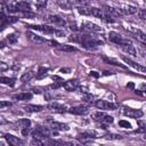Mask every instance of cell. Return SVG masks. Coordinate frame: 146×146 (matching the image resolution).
Returning <instances> with one entry per match:
<instances>
[{
    "mask_svg": "<svg viewBox=\"0 0 146 146\" xmlns=\"http://www.w3.org/2000/svg\"><path fill=\"white\" fill-rule=\"evenodd\" d=\"M68 40L81 43L82 47L86 48V49H94L97 46L103 43L102 40H98L96 36H90L88 34H72L68 38Z\"/></svg>",
    "mask_w": 146,
    "mask_h": 146,
    "instance_id": "1",
    "label": "cell"
},
{
    "mask_svg": "<svg viewBox=\"0 0 146 146\" xmlns=\"http://www.w3.org/2000/svg\"><path fill=\"white\" fill-rule=\"evenodd\" d=\"M108 39L110 41L119 44V46H127V44H131V41L128 39H124L121 34L116 33V32H110L108 34Z\"/></svg>",
    "mask_w": 146,
    "mask_h": 146,
    "instance_id": "2",
    "label": "cell"
},
{
    "mask_svg": "<svg viewBox=\"0 0 146 146\" xmlns=\"http://www.w3.org/2000/svg\"><path fill=\"white\" fill-rule=\"evenodd\" d=\"M92 119H94L95 121H97V122L106 123V124L112 123V122L114 121L113 116L107 115V114H106V113H104V112H96V113H94V114H92Z\"/></svg>",
    "mask_w": 146,
    "mask_h": 146,
    "instance_id": "3",
    "label": "cell"
},
{
    "mask_svg": "<svg viewBox=\"0 0 146 146\" xmlns=\"http://www.w3.org/2000/svg\"><path fill=\"white\" fill-rule=\"evenodd\" d=\"M44 22L47 23H51V24H55V25H58V26H65L66 25V21L57 15H48L47 17H44Z\"/></svg>",
    "mask_w": 146,
    "mask_h": 146,
    "instance_id": "4",
    "label": "cell"
},
{
    "mask_svg": "<svg viewBox=\"0 0 146 146\" xmlns=\"http://www.w3.org/2000/svg\"><path fill=\"white\" fill-rule=\"evenodd\" d=\"M123 114L125 116H129V117H133V119H139L144 115V112L140 111V110H133V108H130V107H123Z\"/></svg>",
    "mask_w": 146,
    "mask_h": 146,
    "instance_id": "5",
    "label": "cell"
},
{
    "mask_svg": "<svg viewBox=\"0 0 146 146\" xmlns=\"http://www.w3.org/2000/svg\"><path fill=\"white\" fill-rule=\"evenodd\" d=\"M95 106H96L97 108H99V110H115V108H116V105H115V104L110 103V102H107V100H103V99L96 100Z\"/></svg>",
    "mask_w": 146,
    "mask_h": 146,
    "instance_id": "6",
    "label": "cell"
},
{
    "mask_svg": "<svg viewBox=\"0 0 146 146\" xmlns=\"http://www.w3.org/2000/svg\"><path fill=\"white\" fill-rule=\"evenodd\" d=\"M122 59H123V62H124L125 64H128L129 66L133 67L135 70H137V71H139V72H141V73H145V72H146V68H145L143 65H140V64L133 62L132 59H130V58H128V57H125V56H122Z\"/></svg>",
    "mask_w": 146,
    "mask_h": 146,
    "instance_id": "7",
    "label": "cell"
},
{
    "mask_svg": "<svg viewBox=\"0 0 146 146\" xmlns=\"http://www.w3.org/2000/svg\"><path fill=\"white\" fill-rule=\"evenodd\" d=\"M29 27L36 31H41L42 33H46V34H54L55 32V27H51L49 25H30Z\"/></svg>",
    "mask_w": 146,
    "mask_h": 146,
    "instance_id": "8",
    "label": "cell"
},
{
    "mask_svg": "<svg viewBox=\"0 0 146 146\" xmlns=\"http://www.w3.org/2000/svg\"><path fill=\"white\" fill-rule=\"evenodd\" d=\"M117 11L120 14H124V15H132V14H136L138 11V9L133 6H129V5H123V6H120L117 8Z\"/></svg>",
    "mask_w": 146,
    "mask_h": 146,
    "instance_id": "9",
    "label": "cell"
},
{
    "mask_svg": "<svg viewBox=\"0 0 146 146\" xmlns=\"http://www.w3.org/2000/svg\"><path fill=\"white\" fill-rule=\"evenodd\" d=\"M68 112L72 114H76V115H87L90 112V110L87 106H74V107H71Z\"/></svg>",
    "mask_w": 146,
    "mask_h": 146,
    "instance_id": "10",
    "label": "cell"
},
{
    "mask_svg": "<svg viewBox=\"0 0 146 146\" xmlns=\"http://www.w3.org/2000/svg\"><path fill=\"white\" fill-rule=\"evenodd\" d=\"M63 87H64V89L67 90V91H74V90L79 87V80H76V79L67 80V81L63 82Z\"/></svg>",
    "mask_w": 146,
    "mask_h": 146,
    "instance_id": "11",
    "label": "cell"
},
{
    "mask_svg": "<svg viewBox=\"0 0 146 146\" xmlns=\"http://www.w3.org/2000/svg\"><path fill=\"white\" fill-rule=\"evenodd\" d=\"M26 36H27V38H29V40H30V41H32L33 43H38V44H40V43H44V42H46V40H44L42 36L38 35L36 33L30 32V31H27V32H26Z\"/></svg>",
    "mask_w": 146,
    "mask_h": 146,
    "instance_id": "12",
    "label": "cell"
},
{
    "mask_svg": "<svg viewBox=\"0 0 146 146\" xmlns=\"http://www.w3.org/2000/svg\"><path fill=\"white\" fill-rule=\"evenodd\" d=\"M48 108L55 113H65L67 111L66 106L62 105V104H58V103H50L48 105Z\"/></svg>",
    "mask_w": 146,
    "mask_h": 146,
    "instance_id": "13",
    "label": "cell"
},
{
    "mask_svg": "<svg viewBox=\"0 0 146 146\" xmlns=\"http://www.w3.org/2000/svg\"><path fill=\"white\" fill-rule=\"evenodd\" d=\"M5 139L7 140V143H8L9 145H13V146H18V145H22V144H23V141H22L18 137H15V136L9 135V133L5 135Z\"/></svg>",
    "mask_w": 146,
    "mask_h": 146,
    "instance_id": "14",
    "label": "cell"
},
{
    "mask_svg": "<svg viewBox=\"0 0 146 146\" xmlns=\"http://www.w3.org/2000/svg\"><path fill=\"white\" fill-rule=\"evenodd\" d=\"M82 30H88V31H94V32H102V27H99L97 24L90 23V22H84L82 24Z\"/></svg>",
    "mask_w": 146,
    "mask_h": 146,
    "instance_id": "15",
    "label": "cell"
},
{
    "mask_svg": "<svg viewBox=\"0 0 146 146\" xmlns=\"http://www.w3.org/2000/svg\"><path fill=\"white\" fill-rule=\"evenodd\" d=\"M76 138L80 139L82 143H87L89 139H91V138H96V137H95V133H94V132H91V131H86V132L79 133V135L76 136Z\"/></svg>",
    "mask_w": 146,
    "mask_h": 146,
    "instance_id": "16",
    "label": "cell"
},
{
    "mask_svg": "<svg viewBox=\"0 0 146 146\" xmlns=\"http://www.w3.org/2000/svg\"><path fill=\"white\" fill-rule=\"evenodd\" d=\"M89 11H90V15L99 18V19H103L104 18V15H105V11L100 8H96V7H92V8H89Z\"/></svg>",
    "mask_w": 146,
    "mask_h": 146,
    "instance_id": "17",
    "label": "cell"
},
{
    "mask_svg": "<svg viewBox=\"0 0 146 146\" xmlns=\"http://www.w3.org/2000/svg\"><path fill=\"white\" fill-rule=\"evenodd\" d=\"M56 48L60 51H64V52H74L76 51V48L73 47V46H68V44H62V43H57Z\"/></svg>",
    "mask_w": 146,
    "mask_h": 146,
    "instance_id": "18",
    "label": "cell"
},
{
    "mask_svg": "<svg viewBox=\"0 0 146 146\" xmlns=\"http://www.w3.org/2000/svg\"><path fill=\"white\" fill-rule=\"evenodd\" d=\"M32 94L31 92H19V94H16L13 96V98L15 100H29L32 98Z\"/></svg>",
    "mask_w": 146,
    "mask_h": 146,
    "instance_id": "19",
    "label": "cell"
},
{
    "mask_svg": "<svg viewBox=\"0 0 146 146\" xmlns=\"http://www.w3.org/2000/svg\"><path fill=\"white\" fill-rule=\"evenodd\" d=\"M50 125H51V128H54L55 130H65V131H67L68 129H70V127L67 125V124H65V123H60V122H56V121H50Z\"/></svg>",
    "mask_w": 146,
    "mask_h": 146,
    "instance_id": "20",
    "label": "cell"
},
{
    "mask_svg": "<svg viewBox=\"0 0 146 146\" xmlns=\"http://www.w3.org/2000/svg\"><path fill=\"white\" fill-rule=\"evenodd\" d=\"M17 10L19 11H30L31 10V6L27 3V1H21L16 5Z\"/></svg>",
    "mask_w": 146,
    "mask_h": 146,
    "instance_id": "21",
    "label": "cell"
},
{
    "mask_svg": "<svg viewBox=\"0 0 146 146\" xmlns=\"http://www.w3.org/2000/svg\"><path fill=\"white\" fill-rule=\"evenodd\" d=\"M44 107L41 105H25L24 110L27 112H41Z\"/></svg>",
    "mask_w": 146,
    "mask_h": 146,
    "instance_id": "22",
    "label": "cell"
},
{
    "mask_svg": "<svg viewBox=\"0 0 146 146\" xmlns=\"http://www.w3.org/2000/svg\"><path fill=\"white\" fill-rule=\"evenodd\" d=\"M33 76H34V72H33V71H27V72L23 73V75L21 76V82L26 83V82H29Z\"/></svg>",
    "mask_w": 146,
    "mask_h": 146,
    "instance_id": "23",
    "label": "cell"
},
{
    "mask_svg": "<svg viewBox=\"0 0 146 146\" xmlns=\"http://www.w3.org/2000/svg\"><path fill=\"white\" fill-rule=\"evenodd\" d=\"M123 50L128 54V55H131V56H137V50L136 48L132 46V44H127V46H122Z\"/></svg>",
    "mask_w": 146,
    "mask_h": 146,
    "instance_id": "24",
    "label": "cell"
},
{
    "mask_svg": "<svg viewBox=\"0 0 146 146\" xmlns=\"http://www.w3.org/2000/svg\"><path fill=\"white\" fill-rule=\"evenodd\" d=\"M104 10H105L107 14H110L112 17H117V16L120 15V13L117 11V9H115V8H113V7L105 6V7H104Z\"/></svg>",
    "mask_w": 146,
    "mask_h": 146,
    "instance_id": "25",
    "label": "cell"
},
{
    "mask_svg": "<svg viewBox=\"0 0 146 146\" xmlns=\"http://www.w3.org/2000/svg\"><path fill=\"white\" fill-rule=\"evenodd\" d=\"M15 79L14 78H8V76H1L0 78V83H3V84H8V86H14L15 84Z\"/></svg>",
    "mask_w": 146,
    "mask_h": 146,
    "instance_id": "26",
    "label": "cell"
},
{
    "mask_svg": "<svg viewBox=\"0 0 146 146\" xmlns=\"http://www.w3.org/2000/svg\"><path fill=\"white\" fill-rule=\"evenodd\" d=\"M16 124H17L18 127H21V128H30L31 121H30L29 119H21V120H18V121L16 122Z\"/></svg>",
    "mask_w": 146,
    "mask_h": 146,
    "instance_id": "27",
    "label": "cell"
},
{
    "mask_svg": "<svg viewBox=\"0 0 146 146\" xmlns=\"http://www.w3.org/2000/svg\"><path fill=\"white\" fill-rule=\"evenodd\" d=\"M57 3H58V6H59L60 8H63V9H66V10L71 9V7H72L68 0H57Z\"/></svg>",
    "mask_w": 146,
    "mask_h": 146,
    "instance_id": "28",
    "label": "cell"
},
{
    "mask_svg": "<svg viewBox=\"0 0 146 146\" xmlns=\"http://www.w3.org/2000/svg\"><path fill=\"white\" fill-rule=\"evenodd\" d=\"M48 71H49V68H47V67H39V72H38V74H36V79H42V78H46L47 76V73H48Z\"/></svg>",
    "mask_w": 146,
    "mask_h": 146,
    "instance_id": "29",
    "label": "cell"
},
{
    "mask_svg": "<svg viewBox=\"0 0 146 146\" xmlns=\"http://www.w3.org/2000/svg\"><path fill=\"white\" fill-rule=\"evenodd\" d=\"M103 59L106 62V63H108V64H111V65H113V66H119V67H122V68H125V66L124 65H122V64H120V63H117V62H115V60H113V59H111V58H107V57H103Z\"/></svg>",
    "mask_w": 146,
    "mask_h": 146,
    "instance_id": "30",
    "label": "cell"
},
{
    "mask_svg": "<svg viewBox=\"0 0 146 146\" xmlns=\"http://www.w3.org/2000/svg\"><path fill=\"white\" fill-rule=\"evenodd\" d=\"M35 129H38L44 137H48V136L50 135V131H49V129H48L47 127H43V125H36Z\"/></svg>",
    "mask_w": 146,
    "mask_h": 146,
    "instance_id": "31",
    "label": "cell"
},
{
    "mask_svg": "<svg viewBox=\"0 0 146 146\" xmlns=\"http://www.w3.org/2000/svg\"><path fill=\"white\" fill-rule=\"evenodd\" d=\"M133 32L136 33L137 38H138L143 43H145V41H146V35H145V33H144V32H141L140 30H133Z\"/></svg>",
    "mask_w": 146,
    "mask_h": 146,
    "instance_id": "32",
    "label": "cell"
},
{
    "mask_svg": "<svg viewBox=\"0 0 146 146\" xmlns=\"http://www.w3.org/2000/svg\"><path fill=\"white\" fill-rule=\"evenodd\" d=\"M18 40V36L15 34V33H11V34H8L7 35V41L9 43H16Z\"/></svg>",
    "mask_w": 146,
    "mask_h": 146,
    "instance_id": "33",
    "label": "cell"
},
{
    "mask_svg": "<svg viewBox=\"0 0 146 146\" xmlns=\"http://www.w3.org/2000/svg\"><path fill=\"white\" fill-rule=\"evenodd\" d=\"M119 125L122 127V128H125V129H130V128H131V123L128 122L127 120H121V121H119Z\"/></svg>",
    "mask_w": 146,
    "mask_h": 146,
    "instance_id": "34",
    "label": "cell"
},
{
    "mask_svg": "<svg viewBox=\"0 0 146 146\" xmlns=\"http://www.w3.org/2000/svg\"><path fill=\"white\" fill-rule=\"evenodd\" d=\"M47 6V0H36V8L39 10L43 9Z\"/></svg>",
    "mask_w": 146,
    "mask_h": 146,
    "instance_id": "35",
    "label": "cell"
},
{
    "mask_svg": "<svg viewBox=\"0 0 146 146\" xmlns=\"http://www.w3.org/2000/svg\"><path fill=\"white\" fill-rule=\"evenodd\" d=\"M21 16H23L25 18H32V17L35 16V14L34 13H31V10L30 11H21Z\"/></svg>",
    "mask_w": 146,
    "mask_h": 146,
    "instance_id": "36",
    "label": "cell"
},
{
    "mask_svg": "<svg viewBox=\"0 0 146 146\" xmlns=\"http://www.w3.org/2000/svg\"><path fill=\"white\" fill-rule=\"evenodd\" d=\"M82 99L84 100V102H87V103H91L92 102V99H94V96L92 95H90V94H83V96H82Z\"/></svg>",
    "mask_w": 146,
    "mask_h": 146,
    "instance_id": "37",
    "label": "cell"
},
{
    "mask_svg": "<svg viewBox=\"0 0 146 146\" xmlns=\"http://www.w3.org/2000/svg\"><path fill=\"white\" fill-rule=\"evenodd\" d=\"M78 11L82 15H90L89 8H86V7H78Z\"/></svg>",
    "mask_w": 146,
    "mask_h": 146,
    "instance_id": "38",
    "label": "cell"
},
{
    "mask_svg": "<svg viewBox=\"0 0 146 146\" xmlns=\"http://www.w3.org/2000/svg\"><path fill=\"white\" fill-rule=\"evenodd\" d=\"M10 106H11V103H10V102H7V100H0V110L7 108V107H10Z\"/></svg>",
    "mask_w": 146,
    "mask_h": 146,
    "instance_id": "39",
    "label": "cell"
},
{
    "mask_svg": "<svg viewBox=\"0 0 146 146\" xmlns=\"http://www.w3.org/2000/svg\"><path fill=\"white\" fill-rule=\"evenodd\" d=\"M52 35H55V36H59V38H62V36H65V31L55 29V32H54V34H52Z\"/></svg>",
    "mask_w": 146,
    "mask_h": 146,
    "instance_id": "40",
    "label": "cell"
},
{
    "mask_svg": "<svg viewBox=\"0 0 146 146\" xmlns=\"http://www.w3.org/2000/svg\"><path fill=\"white\" fill-rule=\"evenodd\" d=\"M8 68H9L8 64L5 63V62H1V60H0V72H5V71H7Z\"/></svg>",
    "mask_w": 146,
    "mask_h": 146,
    "instance_id": "41",
    "label": "cell"
},
{
    "mask_svg": "<svg viewBox=\"0 0 146 146\" xmlns=\"http://www.w3.org/2000/svg\"><path fill=\"white\" fill-rule=\"evenodd\" d=\"M137 14H138V16H139V18L140 19H146V11L144 10V9H140V10H138L137 11Z\"/></svg>",
    "mask_w": 146,
    "mask_h": 146,
    "instance_id": "42",
    "label": "cell"
},
{
    "mask_svg": "<svg viewBox=\"0 0 146 146\" xmlns=\"http://www.w3.org/2000/svg\"><path fill=\"white\" fill-rule=\"evenodd\" d=\"M105 138H106V139H120L121 136H120V135H115V133H111V135L105 136Z\"/></svg>",
    "mask_w": 146,
    "mask_h": 146,
    "instance_id": "43",
    "label": "cell"
},
{
    "mask_svg": "<svg viewBox=\"0 0 146 146\" xmlns=\"http://www.w3.org/2000/svg\"><path fill=\"white\" fill-rule=\"evenodd\" d=\"M62 86H63V81H59V82H56V83L50 84V88H51V89H58V88H60Z\"/></svg>",
    "mask_w": 146,
    "mask_h": 146,
    "instance_id": "44",
    "label": "cell"
},
{
    "mask_svg": "<svg viewBox=\"0 0 146 146\" xmlns=\"http://www.w3.org/2000/svg\"><path fill=\"white\" fill-rule=\"evenodd\" d=\"M43 143L40 140V139H38V138H33V140L31 141V145H42Z\"/></svg>",
    "mask_w": 146,
    "mask_h": 146,
    "instance_id": "45",
    "label": "cell"
},
{
    "mask_svg": "<svg viewBox=\"0 0 146 146\" xmlns=\"http://www.w3.org/2000/svg\"><path fill=\"white\" fill-rule=\"evenodd\" d=\"M89 75H90V76H94V78L97 79V78H99L100 74H99L98 72H96V71H90V72H89Z\"/></svg>",
    "mask_w": 146,
    "mask_h": 146,
    "instance_id": "46",
    "label": "cell"
},
{
    "mask_svg": "<svg viewBox=\"0 0 146 146\" xmlns=\"http://www.w3.org/2000/svg\"><path fill=\"white\" fill-rule=\"evenodd\" d=\"M30 133V129L29 128H22V135L23 136H27Z\"/></svg>",
    "mask_w": 146,
    "mask_h": 146,
    "instance_id": "47",
    "label": "cell"
},
{
    "mask_svg": "<svg viewBox=\"0 0 146 146\" xmlns=\"http://www.w3.org/2000/svg\"><path fill=\"white\" fill-rule=\"evenodd\" d=\"M6 123H7V120L3 116L0 115V124H6Z\"/></svg>",
    "mask_w": 146,
    "mask_h": 146,
    "instance_id": "48",
    "label": "cell"
},
{
    "mask_svg": "<svg viewBox=\"0 0 146 146\" xmlns=\"http://www.w3.org/2000/svg\"><path fill=\"white\" fill-rule=\"evenodd\" d=\"M70 29H71L72 31H78V26H76L75 24H72V25L70 26Z\"/></svg>",
    "mask_w": 146,
    "mask_h": 146,
    "instance_id": "49",
    "label": "cell"
},
{
    "mask_svg": "<svg viewBox=\"0 0 146 146\" xmlns=\"http://www.w3.org/2000/svg\"><path fill=\"white\" fill-rule=\"evenodd\" d=\"M32 90H33V92H34V94H41V91H40V89H39V88H33Z\"/></svg>",
    "mask_w": 146,
    "mask_h": 146,
    "instance_id": "50",
    "label": "cell"
},
{
    "mask_svg": "<svg viewBox=\"0 0 146 146\" xmlns=\"http://www.w3.org/2000/svg\"><path fill=\"white\" fill-rule=\"evenodd\" d=\"M11 68H13V70H19V68H21V66H19V65H14Z\"/></svg>",
    "mask_w": 146,
    "mask_h": 146,
    "instance_id": "51",
    "label": "cell"
},
{
    "mask_svg": "<svg viewBox=\"0 0 146 146\" xmlns=\"http://www.w3.org/2000/svg\"><path fill=\"white\" fill-rule=\"evenodd\" d=\"M6 46V42L5 41H0V48H3Z\"/></svg>",
    "mask_w": 146,
    "mask_h": 146,
    "instance_id": "52",
    "label": "cell"
},
{
    "mask_svg": "<svg viewBox=\"0 0 146 146\" xmlns=\"http://www.w3.org/2000/svg\"><path fill=\"white\" fill-rule=\"evenodd\" d=\"M52 80H55V81H56V80H57V81H62V79L58 78V76H52Z\"/></svg>",
    "mask_w": 146,
    "mask_h": 146,
    "instance_id": "53",
    "label": "cell"
},
{
    "mask_svg": "<svg viewBox=\"0 0 146 146\" xmlns=\"http://www.w3.org/2000/svg\"><path fill=\"white\" fill-rule=\"evenodd\" d=\"M60 72H70V68H62Z\"/></svg>",
    "mask_w": 146,
    "mask_h": 146,
    "instance_id": "54",
    "label": "cell"
},
{
    "mask_svg": "<svg viewBox=\"0 0 146 146\" xmlns=\"http://www.w3.org/2000/svg\"><path fill=\"white\" fill-rule=\"evenodd\" d=\"M128 88H133V83L132 82H130V83H128V86H127Z\"/></svg>",
    "mask_w": 146,
    "mask_h": 146,
    "instance_id": "55",
    "label": "cell"
},
{
    "mask_svg": "<svg viewBox=\"0 0 146 146\" xmlns=\"http://www.w3.org/2000/svg\"><path fill=\"white\" fill-rule=\"evenodd\" d=\"M110 74H112V73L108 71H104V75H110Z\"/></svg>",
    "mask_w": 146,
    "mask_h": 146,
    "instance_id": "56",
    "label": "cell"
},
{
    "mask_svg": "<svg viewBox=\"0 0 146 146\" xmlns=\"http://www.w3.org/2000/svg\"><path fill=\"white\" fill-rule=\"evenodd\" d=\"M2 136H5V135H3V133H2L1 131H0V137H2Z\"/></svg>",
    "mask_w": 146,
    "mask_h": 146,
    "instance_id": "57",
    "label": "cell"
},
{
    "mask_svg": "<svg viewBox=\"0 0 146 146\" xmlns=\"http://www.w3.org/2000/svg\"><path fill=\"white\" fill-rule=\"evenodd\" d=\"M2 2H8V0H2Z\"/></svg>",
    "mask_w": 146,
    "mask_h": 146,
    "instance_id": "58",
    "label": "cell"
}]
</instances>
